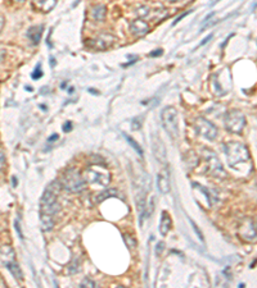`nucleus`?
I'll use <instances>...</instances> for the list:
<instances>
[{
  "label": "nucleus",
  "mask_w": 257,
  "mask_h": 288,
  "mask_svg": "<svg viewBox=\"0 0 257 288\" xmlns=\"http://www.w3.org/2000/svg\"><path fill=\"white\" fill-rule=\"evenodd\" d=\"M212 36H213V35H212V34H211V35H208V36H207V37H206V39H205V40H203V41H202V42H201V44H200V47H203V45H206V44H207V42H208V41H210V40H211V39H212Z\"/></svg>",
  "instance_id": "c9c22d12"
},
{
  "label": "nucleus",
  "mask_w": 257,
  "mask_h": 288,
  "mask_svg": "<svg viewBox=\"0 0 257 288\" xmlns=\"http://www.w3.org/2000/svg\"><path fill=\"white\" fill-rule=\"evenodd\" d=\"M124 239H125V243L127 245V247H130V249H135L136 247V239L134 238L131 234H124Z\"/></svg>",
  "instance_id": "b1692460"
},
{
  "label": "nucleus",
  "mask_w": 257,
  "mask_h": 288,
  "mask_svg": "<svg viewBox=\"0 0 257 288\" xmlns=\"http://www.w3.org/2000/svg\"><path fill=\"white\" fill-rule=\"evenodd\" d=\"M71 129H72V123H71V122H66V124L63 126V131L70 132Z\"/></svg>",
  "instance_id": "473e14b6"
},
{
  "label": "nucleus",
  "mask_w": 257,
  "mask_h": 288,
  "mask_svg": "<svg viewBox=\"0 0 257 288\" xmlns=\"http://www.w3.org/2000/svg\"><path fill=\"white\" fill-rule=\"evenodd\" d=\"M143 126V117H135V118L131 121V129L133 131H139Z\"/></svg>",
  "instance_id": "5701e85b"
},
{
  "label": "nucleus",
  "mask_w": 257,
  "mask_h": 288,
  "mask_svg": "<svg viewBox=\"0 0 257 288\" xmlns=\"http://www.w3.org/2000/svg\"><path fill=\"white\" fill-rule=\"evenodd\" d=\"M80 287H81V288H85V287H95V283H94L93 280H90V279H88V278H86V279L83 280V283H81V284H80Z\"/></svg>",
  "instance_id": "a878e982"
},
{
  "label": "nucleus",
  "mask_w": 257,
  "mask_h": 288,
  "mask_svg": "<svg viewBox=\"0 0 257 288\" xmlns=\"http://www.w3.org/2000/svg\"><path fill=\"white\" fill-rule=\"evenodd\" d=\"M107 14V7L103 4H98V6H94L91 9V18L95 22H103L106 18Z\"/></svg>",
  "instance_id": "a211bd4d"
},
{
  "label": "nucleus",
  "mask_w": 257,
  "mask_h": 288,
  "mask_svg": "<svg viewBox=\"0 0 257 288\" xmlns=\"http://www.w3.org/2000/svg\"><path fill=\"white\" fill-rule=\"evenodd\" d=\"M171 227H172L171 216L169 215L167 211H162L161 221H160V227H159V231L160 233H161V236H167L169 232L171 231Z\"/></svg>",
  "instance_id": "4468645a"
},
{
  "label": "nucleus",
  "mask_w": 257,
  "mask_h": 288,
  "mask_svg": "<svg viewBox=\"0 0 257 288\" xmlns=\"http://www.w3.org/2000/svg\"><path fill=\"white\" fill-rule=\"evenodd\" d=\"M60 183L61 187L70 191V192H80L86 186L83 174H80V172L75 168H70V169L66 170L62 178H61Z\"/></svg>",
  "instance_id": "20e7f679"
},
{
  "label": "nucleus",
  "mask_w": 257,
  "mask_h": 288,
  "mask_svg": "<svg viewBox=\"0 0 257 288\" xmlns=\"http://www.w3.org/2000/svg\"><path fill=\"white\" fill-rule=\"evenodd\" d=\"M192 12H193V11H188V12H185V13H183V14H182V16H179V17H177V18H176V19H175V21H174V24H172V25H174V26H175V25H177V24H179V22H180V21H182V19H183V18H184V17H187V16H188V14H189V13H192Z\"/></svg>",
  "instance_id": "c85d7f7f"
},
{
  "label": "nucleus",
  "mask_w": 257,
  "mask_h": 288,
  "mask_svg": "<svg viewBox=\"0 0 257 288\" xmlns=\"http://www.w3.org/2000/svg\"><path fill=\"white\" fill-rule=\"evenodd\" d=\"M169 3H177V2H182V0H166Z\"/></svg>",
  "instance_id": "4c0bfd02"
},
{
  "label": "nucleus",
  "mask_w": 257,
  "mask_h": 288,
  "mask_svg": "<svg viewBox=\"0 0 257 288\" xmlns=\"http://www.w3.org/2000/svg\"><path fill=\"white\" fill-rule=\"evenodd\" d=\"M152 142H153V152L156 159L159 160L160 163H162L164 165L167 164V158H166V149H165V145L162 142V140L160 139L159 136L154 135L153 139H152Z\"/></svg>",
  "instance_id": "9b49d317"
},
{
  "label": "nucleus",
  "mask_w": 257,
  "mask_h": 288,
  "mask_svg": "<svg viewBox=\"0 0 257 288\" xmlns=\"http://www.w3.org/2000/svg\"><path fill=\"white\" fill-rule=\"evenodd\" d=\"M151 13H152V9L147 6H142L136 9V14H138L139 17H142V18H146V17L151 16Z\"/></svg>",
  "instance_id": "4be33fe9"
},
{
  "label": "nucleus",
  "mask_w": 257,
  "mask_h": 288,
  "mask_svg": "<svg viewBox=\"0 0 257 288\" xmlns=\"http://www.w3.org/2000/svg\"><path fill=\"white\" fill-rule=\"evenodd\" d=\"M60 181H53L48 187L45 188L44 193L40 200V221L42 228L44 232L52 231L55 223V216L60 213L61 206L58 204V193L61 190Z\"/></svg>",
  "instance_id": "f257e3e1"
},
{
  "label": "nucleus",
  "mask_w": 257,
  "mask_h": 288,
  "mask_svg": "<svg viewBox=\"0 0 257 288\" xmlns=\"http://www.w3.org/2000/svg\"><path fill=\"white\" fill-rule=\"evenodd\" d=\"M14 2H18V3H22V2H25V0H14Z\"/></svg>",
  "instance_id": "a19ab883"
},
{
  "label": "nucleus",
  "mask_w": 257,
  "mask_h": 288,
  "mask_svg": "<svg viewBox=\"0 0 257 288\" xmlns=\"http://www.w3.org/2000/svg\"><path fill=\"white\" fill-rule=\"evenodd\" d=\"M14 228L17 229V232H18V236H19V238H24V234H22V232H21V228H19V223L18 221H16V223H14Z\"/></svg>",
  "instance_id": "72a5a7b5"
},
{
  "label": "nucleus",
  "mask_w": 257,
  "mask_h": 288,
  "mask_svg": "<svg viewBox=\"0 0 257 288\" xmlns=\"http://www.w3.org/2000/svg\"><path fill=\"white\" fill-rule=\"evenodd\" d=\"M7 269L9 270V272L12 273V275H13L14 278H16L17 280H19V282H22L24 280V273H22L21 270V267H19L18 262L14 260V261H11L9 264L6 265Z\"/></svg>",
  "instance_id": "6ab92c4d"
},
{
  "label": "nucleus",
  "mask_w": 257,
  "mask_h": 288,
  "mask_svg": "<svg viewBox=\"0 0 257 288\" xmlns=\"http://www.w3.org/2000/svg\"><path fill=\"white\" fill-rule=\"evenodd\" d=\"M190 223H192V226H193V229H194V231H195V233H197V236H198V237H200V238H201V239H202V241H203V236H202V232H201V231H200V228H198V226H197V224H195V223H194V221H193V220H190Z\"/></svg>",
  "instance_id": "bb28decb"
},
{
  "label": "nucleus",
  "mask_w": 257,
  "mask_h": 288,
  "mask_svg": "<svg viewBox=\"0 0 257 288\" xmlns=\"http://www.w3.org/2000/svg\"><path fill=\"white\" fill-rule=\"evenodd\" d=\"M124 137H125V140H126L127 142H129V145H130L131 147H133L134 150H135L136 152H138L139 154V157L141 158H143V149H142L141 147V145L138 144V142L135 141V140L133 139V137H130V136H127L126 134H124Z\"/></svg>",
  "instance_id": "412c9836"
},
{
  "label": "nucleus",
  "mask_w": 257,
  "mask_h": 288,
  "mask_svg": "<svg viewBox=\"0 0 257 288\" xmlns=\"http://www.w3.org/2000/svg\"><path fill=\"white\" fill-rule=\"evenodd\" d=\"M162 53H164V50H162V49H157V50H154L153 53H149V57H152V58L161 57Z\"/></svg>",
  "instance_id": "7c9ffc66"
},
{
  "label": "nucleus",
  "mask_w": 257,
  "mask_h": 288,
  "mask_svg": "<svg viewBox=\"0 0 257 288\" xmlns=\"http://www.w3.org/2000/svg\"><path fill=\"white\" fill-rule=\"evenodd\" d=\"M4 165H6V155L3 152H0V172L3 170Z\"/></svg>",
  "instance_id": "c756f323"
},
{
  "label": "nucleus",
  "mask_w": 257,
  "mask_h": 288,
  "mask_svg": "<svg viewBox=\"0 0 257 288\" xmlns=\"http://www.w3.org/2000/svg\"><path fill=\"white\" fill-rule=\"evenodd\" d=\"M118 196H120L118 191L114 190V188H109V190L103 191V192L96 193V195L93 197V203L94 204H101L102 201H104V200H106V198L118 197Z\"/></svg>",
  "instance_id": "f3484780"
},
{
  "label": "nucleus",
  "mask_w": 257,
  "mask_h": 288,
  "mask_svg": "<svg viewBox=\"0 0 257 288\" xmlns=\"http://www.w3.org/2000/svg\"><path fill=\"white\" fill-rule=\"evenodd\" d=\"M224 150H225L226 158H228L230 167H235L236 164L247 162L251 158L249 150L247 149L246 145L241 144V142H228L224 146Z\"/></svg>",
  "instance_id": "7ed1b4c3"
},
{
  "label": "nucleus",
  "mask_w": 257,
  "mask_h": 288,
  "mask_svg": "<svg viewBox=\"0 0 257 288\" xmlns=\"http://www.w3.org/2000/svg\"><path fill=\"white\" fill-rule=\"evenodd\" d=\"M55 6H57V0H32V7L43 13L53 11Z\"/></svg>",
  "instance_id": "ddd939ff"
},
{
  "label": "nucleus",
  "mask_w": 257,
  "mask_h": 288,
  "mask_svg": "<svg viewBox=\"0 0 257 288\" xmlns=\"http://www.w3.org/2000/svg\"><path fill=\"white\" fill-rule=\"evenodd\" d=\"M60 139V136H58L57 134H54V135H52V136L49 137V139H48V144H52L53 141H57V140Z\"/></svg>",
  "instance_id": "f704fd0d"
},
{
  "label": "nucleus",
  "mask_w": 257,
  "mask_h": 288,
  "mask_svg": "<svg viewBox=\"0 0 257 288\" xmlns=\"http://www.w3.org/2000/svg\"><path fill=\"white\" fill-rule=\"evenodd\" d=\"M84 180L85 182L94 183V185L99 186H108L111 182V173L107 169L104 164H99V163H93L89 165L84 172Z\"/></svg>",
  "instance_id": "f03ea898"
},
{
  "label": "nucleus",
  "mask_w": 257,
  "mask_h": 288,
  "mask_svg": "<svg viewBox=\"0 0 257 288\" xmlns=\"http://www.w3.org/2000/svg\"><path fill=\"white\" fill-rule=\"evenodd\" d=\"M162 126L166 129L170 137L176 140L179 137V119H177V110L174 106H166L161 113Z\"/></svg>",
  "instance_id": "39448f33"
},
{
  "label": "nucleus",
  "mask_w": 257,
  "mask_h": 288,
  "mask_svg": "<svg viewBox=\"0 0 257 288\" xmlns=\"http://www.w3.org/2000/svg\"><path fill=\"white\" fill-rule=\"evenodd\" d=\"M164 249H165V243H164V242H160V243L157 245V249H156V255H157V256H160V255L162 254Z\"/></svg>",
  "instance_id": "cd10ccee"
},
{
  "label": "nucleus",
  "mask_w": 257,
  "mask_h": 288,
  "mask_svg": "<svg viewBox=\"0 0 257 288\" xmlns=\"http://www.w3.org/2000/svg\"><path fill=\"white\" fill-rule=\"evenodd\" d=\"M206 152L205 154V159L207 162V167L210 173H212V175H218V177H224L225 172H224V168L223 165L220 164L219 162L218 157L215 155V152L210 151V150H203Z\"/></svg>",
  "instance_id": "1a4fd4ad"
},
{
  "label": "nucleus",
  "mask_w": 257,
  "mask_h": 288,
  "mask_svg": "<svg viewBox=\"0 0 257 288\" xmlns=\"http://www.w3.org/2000/svg\"><path fill=\"white\" fill-rule=\"evenodd\" d=\"M61 87H62V88H65V87H66V82H63V83H62V85H61Z\"/></svg>",
  "instance_id": "ea45409f"
},
{
  "label": "nucleus",
  "mask_w": 257,
  "mask_h": 288,
  "mask_svg": "<svg viewBox=\"0 0 257 288\" xmlns=\"http://www.w3.org/2000/svg\"><path fill=\"white\" fill-rule=\"evenodd\" d=\"M54 64H55L54 58H50V65H52V67H54Z\"/></svg>",
  "instance_id": "e433bc0d"
},
{
  "label": "nucleus",
  "mask_w": 257,
  "mask_h": 288,
  "mask_svg": "<svg viewBox=\"0 0 257 288\" xmlns=\"http://www.w3.org/2000/svg\"><path fill=\"white\" fill-rule=\"evenodd\" d=\"M153 210H154V197H152L148 204L146 203V206H144L143 211L141 213V219H139L141 224H143L144 218H149V216L153 214Z\"/></svg>",
  "instance_id": "aec40b11"
},
{
  "label": "nucleus",
  "mask_w": 257,
  "mask_h": 288,
  "mask_svg": "<svg viewBox=\"0 0 257 288\" xmlns=\"http://www.w3.org/2000/svg\"><path fill=\"white\" fill-rule=\"evenodd\" d=\"M194 128L195 132L200 135L203 139L208 140V141H213L218 137V128L213 123H211L210 121H207L206 118H197L194 122Z\"/></svg>",
  "instance_id": "0eeeda50"
},
{
  "label": "nucleus",
  "mask_w": 257,
  "mask_h": 288,
  "mask_svg": "<svg viewBox=\"0 0 257 288\" xmlns=\"http://www.w3.org/2000/svg\"><path fill=\"white\" fill-rule=\"evenodd\" d=\"M130 30L135 37H143L149 32V25L143 19H135L130 24Z\"/></svg>",
  "instance_id": "f8f14e48"
},
{
  "label": "nucleus",
  "mask_w": 257,
  "mask_h": 288,
  "mask_svg": "<svg viewBox=\"0 0 257 288\" xmlns=\"http://www.w3.org/2000/svg\"><path fill=\"white\" fill-rule=\"evenodd\" d=\"M4 26H6V18H4L3 14H0V32L3 31Z\"/></svg>",
  "instance_id": "2f4dec72"
},
{
  "label": "nucleus",
  "mask_w": 257,
  "mask_h": 288,
  "mask_svg": "<svg viewBox=\"0 0 257 288\" xmlns=\"http://www.w3.org/2000/svg\"><path fill=\"white\" fill-rule=\"evenodd\" d=\"M157 187H159V191L164 195L170 192L171 190V185H170V170L167 169V167L165 165L164 169L159 173L157 175Z\"/></svg>",
  "instance_id": "9d476101"
},
{
  "label": "nucleus",
  "mask_w": 257,
  "mask_h": 288,
  "mask_svg": "<svg viewBox=\"0 0 257 288\" xmlns=\"http://www.w3.org/2000/svg\"><path fill=\"white\" fill-rule=\"evenodd\" d=\"M225 127L229 132L235 135H242L244 127H246V117L239 110H230L225 114Z\"/></svg>",
  "instance_id": "423d86ee"
},
{
  "label": "nucleus",
  "mask_w": 257,
  "mask_h": 288,
  "mask_svg": "<svg viewBox=\"0 0 257 288\" xmlns=\"http://www.w3.org/2000/svg\"><path fill=\"white\" fill-rule=\"evenodd\" d=\"M43 31H44V26H43V25H39V26H32L30 27L29 31H27V37L31 40L32 44L37 45L40 42V40H42Z\"/></svg>",
  "instance_id": "dca6fc26"
},
{
  "label": "nucleus",
  "mask_w": 257,
  "mask_h": 288,
  "mask_svg": "<svg viewBox=\"0 0 257 288\" xmlns=\"http://www.w3.org/2000/svg\"><path fill=\"white\" fill-rule=\"evenodd\" d=\"M114 41H116V37L112 36L111 34H99L94 39L88 40L86 45L94 52H103V50L111 48L114 44Z\"/></svg>",
  "instance_id": "6e6552de"
},
{
  "label": "nucleus",
  "mask_w": 257,
  "mask_h": 288,
  "mask_svg": "<svg viewBox=\"0 0 257 288\" xmlns=\"http://www.w3.org/2000/svg\"><path fill=\"white\" fill-rule=\"evenodd\" d=\"M13 186H14V187H16V186H17V180L14 177H13Z\"/></svg>",
  "instance_id": "58836bf2"
},
{
  "label": "nucleus",
  "mask_w": 257,
  "mask_h": 288,
  "mask_svg": "<svg viewBox=\"0 0 257 288\" xmlns=\"http://www.w3.org/2000/svg\"><path fill=\"white\" fill-rule=\"evenodd\" d=\"M31 77H32V80H39V78H42V77H43L42 63H39V64H37V67L35 68L34 73H32V75H31Z\"/></svg>",
  "instance_id": "393cba45"
},
{
  "label": "nucleus",
  "mask_w": 257,
  "mask_h": 288,
  "mask_svg": "<svg viewBox=\"0 0 257 288\" xmlns=\"http://www.w3.org/2000/svg\"><path fill=\"white\" fill-rule=\"evenodd\" d=\"M16 260V252L11 246H3L0 249V262L3 265L9 264Z\"/></svg>",
  "instance_id": "2eb2a0df"
}]
</instances>
